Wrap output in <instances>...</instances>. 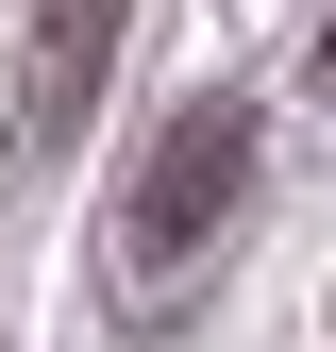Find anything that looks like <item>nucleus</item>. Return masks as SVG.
Segmentation results:
<instances>
[{"label": "nucleus", "instance_id": "obj_1", "mask_svg": "<svg viewBox=\"0 0 336 352\" xmlns=\"http://www.w3.org/2000/svg\"><path fill=\"white\" fill-rule=\"evenodd\" d=\"M252 201V101H185L151 135V168H135V201H118V269L135 285H185L202 269V235Z\"/></svg>", "mask_w": 336, "mask_h": 352}, {"label": "nucleus", "instance_id": "obj_3", "mask_svg": "<svg viewBox=\"0 0 336 352\" xmlns=\"http://www.w3.org/2000/svg\"><path fill=\"white\" fill-rule=\"evenodd\" d=\"M319 84H336V17H319Z\"/></svg>", "mask_w": 336, "mask_h": 352}, {"label": "nucleus", "instance_id": "obj_2", "mask_svg": "<svg viewBox=\"0 0 336 352\" xmlns=\"http://www.w3.org/2000/svg\"><path fill=\"white\" fill-rule=\"evenodd\" d=\"M118 17H135V0H34V51H17V151H67V135H84V101H101V67H118Z\"/></svg>", "mask_w": 336, "mask_h": 352}]
</instances>
